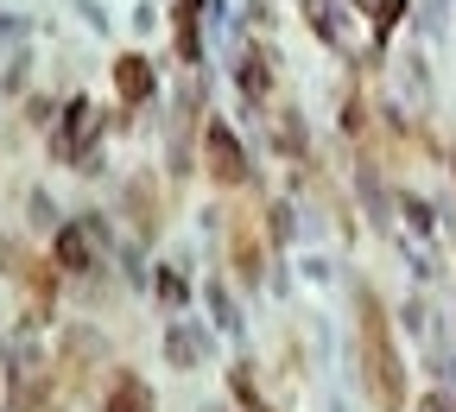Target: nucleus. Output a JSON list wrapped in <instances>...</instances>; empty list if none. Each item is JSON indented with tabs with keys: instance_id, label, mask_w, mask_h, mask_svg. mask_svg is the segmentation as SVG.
I'll list each match as a JSON object with an SVG mask.
<instances>
[{
	"instance_id": "nucleus-1",
	"label": "nucleus",
	"mask_w": 456,
	"mask_h": 412,
	"mask_svg": "<svg viewBox=\"0 0 456 412\" xmlns=\"http://www.w3.org/2000/svg\"><path fill=\"white\" fill-rule=\"evenodd\" d=\"M165 349H171V362H178V368H197V362H209V356H216L209 330H197V324H178V330L165 336Z\"/></svg>"
},
{
	"instance_id": "nucleus-2",
	"label": "nucleus",
	"mask_w": 456,
	"mask_h": 412,
	"mask_svg": "<svg viewBox=\"0 0 456 412\" xmlns=\"http://www.w3.org/2000/svg\"><path fill=\"white\" fill-rule=\"evenodd\" d=\"M89 235H102V228H95V222L64 228V235H57V260H64V267H83V260H89Z\"/></svg>"
},
{
	"instance_id": "nucleus-3",
	"label": "nucleus",
	"mask_w": 456,
	"mask_h": 412,
	"mask_svg": "<svg viewBox=\"0 0 456 412\" xmlns=\"http://www.w3.org/2000/svg\"><path fill=\"white\" fill-rule=\"evenodd\" d=\"M140 400H146V393H140L134 381H121V393H114V412H140Z\"/></svg>"
}]
</instances>
